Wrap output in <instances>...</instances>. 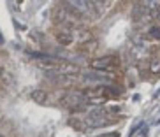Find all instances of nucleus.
<instances>
[{
  "label": "nucleus",
  "instance_id": "nucleus-1",
  "mask_svg": "<svg viewBox=\"0 0 160 137\" xmlns=\"http://www.w3.org/2000/svg\"><path fill=\"white\" fill-rule=\"evenodd\" d=\"M63 100H65V102L71 105V107H76V105H81L83 102H86L85 95H83V93H78V91H71V93H67Z\"/></svg>",
  "mask_w": 160,
  "mask_h": 137
},
{
  "label": "nucleus",
  "instance_id": "nucleus-2",
  "mask_svg": "<svg viewBox=\"0 0 160 137\" xmlns=\"http://www.w3.org/2000/svg\"><path fill=\"white\" fill-rule=\"evenodd\" d=\"M113 65V58H100V60H93L92 61V67L93 69H99V71H106Z\"/></svg>",
  "mask_w": 160,
  "mask_h": 137
},
{
  "label": "nucleus",
  "instance_id": "nucleus-3",
  "mask_svg": "<svg viewBox=\"0 0 160 137\" xmlns=\"http://www.w3.org/2000/svg\"><path fill=\"white\" fill-rule=\"evenodd\" d=\"M55 37H57V42H60L62 46H69V44L72 42V35H71V32H67V30H63V32H57L55 33Z\"/></svg>",
  "mask_w": 160,
  "mask_h": 137
},
{
  "label": "nucleus",
  "instance_id": "nucleus-4",
  "mask_svg": "<svg viewBox=\"0 0 160 137\" xmlns=\"http://www.w3.org/2000/svg\"><path fill=\"white\" fill-rule=\"evenodd\" d=\"M85 81L86 83H108V77H104L102 74H86Z\"/></svg>",
  "mask_w": 160,
  "mask_h": 137
},
{
  "label": "nucleus",
  "instance_id": "nucleus-5",
  "mask_svg": "<svg viewBox=\"0 0 160 137\" xmlns=\"http://www.w3.org/2000/svg\"><path fill=\"white\" fill-rule=\"evenodd\" d=\"M69 4L78 11H88V0H69Z\"/></svg>",
  "mask_w": 160,
  "mask_h": 137
},
{
  "label": "nucleus",
  "instance_id": "nucleus-6",
  "mask_svg": "<svg viewBox=\"0 0 160 137\" xmlns=\"http://www.w3.org/2000/svg\"><path fill=\"white\" fill-rule=\"evenodd\" d=\"M32 99L35 102H44L46 100V93L42 90H35V91H32Z\"/></svg>",
  "mask_w": 160,
  "mask_h": 137
},
{
  "label": "nucleus",
  "instance_id": "nucleus-7",
  "mask_svg": "<svg viewBox=\"0 0 160 137\" xmlns=\"http://www.w3.org/2000/svg\"><path fill=\"white\" fill-rule=\"evenodd\" d=\"M150 32H151V33H150L151 39H157V41L160 39V28H157V27H155V28H151Z\"/></svg>",
  "mask_w": 160,
  "mask_h": 137
},
{
  "label": "nucleus",
  "instance_id": "nucleus-8",
  "mask_svg": "<svg viewBox=\"0 0 160 137\" xmlns=\"http://www.w3.org/2000/svg\"><path fill=\"white\" fill-rule=\"evenodd\" d=\"M157 2H158V0H144V4L150 5V7H151V5H157Z\"/></svg>",
  "mask_w": 160,
  "mask_h": 137
},
{
  "label": "nucleus",
  "instance_id": "nucleus-9",
  "mask_svg": "<svg viewBox=\"0 0 160 137\" xmlns=\"http://www.w3.org/2000/svg\"><path fill=\"white\" fill-rule=\"evenodd\" d=\"M151 69H153V71H158V69H160V61H157V63H153V65H151Z\"/></svg>",
  "mask_w": 160,
  "mask_h": 137
},
{
  "label": "nucleus",
  "instance_id": "nucleus-10",
  "mask_svg": "<svg viewBox=\"0 0 160 137\" xmlns=\"http://www.w3.org/2000/svg\"><path fill=\"white\" fill-rule=\"evenodd\" d=\"M4 42V37H2V33H0V44Z\"/></svg>",
  "mask_w": 160,
  "mask_h": 137
}]
</instances>
